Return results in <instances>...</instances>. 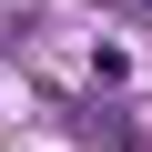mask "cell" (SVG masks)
<instances>
[{
  "mask_svg": "<svg viewBox=\"0 0 152 152\" xmlns=\"http://www.w3.org/2000/svg\"><path fill=\"white\" fill-rule=\"evenodd\" d=\"M142 10H152V0H142Z\"/></svg>",
  "mask_w": 152,
  "mask_h": 152,
  "instance_id": "1",
  "label": "cell"
}]
</instances>
